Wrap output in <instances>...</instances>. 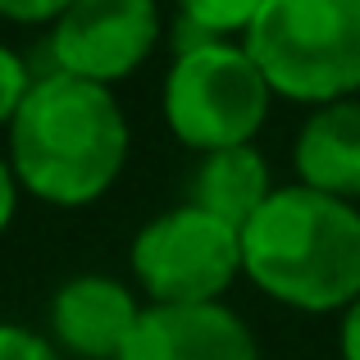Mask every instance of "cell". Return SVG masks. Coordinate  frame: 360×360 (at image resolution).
Segmentation results:
<instances>
[{"label":"cell","mask_w":360,"mask_h":360,"mask_svg":"<svg viewBox=\"0 0 360 360\" xmlns=\"http://www.w3.org/2000/svg\"><path fill=\"white\" fill-rule=\"evenodd\" d=\"M128 160V119L110 87L73 73H46L9 123L18 187L46 205H91L115 187Z\"/></svg>","instance_id":"obj_1"},{"label":"cell","mask_w":360,"mask_h":360,"mask_svg":"<svg viewBox=\"0 0 360 360\" xmlns=\"http://www.w3.org/2000/svg\"><path fill=\"white\" fill-rule=\"evenodd\" d=\"M242 274L278 306L324 315L360 297V214L310 187H278L242 229Z\"/></svg>","instance_id":"obj_2"},{"label":"cell","mask_w":360,"mask_h":360,"mask_svg":"<svg viewBox=\"0 0 360 360\" xmlns=\"http://www.w3.org/2000/svg\"><path fill=\"white\" fill-rule=\"evenodd\" d=\"M242 46L274 96L347 101L360 87V0H264Z\"/></svg>","instance_id":"obj_3"},{"label":"cell","mask_w":360,"mask_h":360,"mask_svg":"<svg viewBox=\"0 0 360 360\" xmlns=\"http://www.w3.org/2000/svg\"><path fill=\"white\" fill-rule=\"evenodd\" d=\"M269 82L233 41H201L178 51L165 78V123L192 150L251 146L269 115Z\"/></svg>","instance_id":"obj_4"},{"label":"cell","mask_w":360,"mask_h":360,"mask_svg":"<svg viewBox=\"0 0 360 360\" xmlns=\"http://www.w3.org/2000/svg\"><path fill=\"white\" fill-rule=\"evenodd\" d=\"M132 274L150 306H210L242 274V229L192 201L174 205L132 238Z\"/></svg>","instance_id":"obj_5"},{"label":"cell","mask_w":360,"mask_h":360,"mask_svg":"<svg viewBox=\"0 0 360 360\" xmlns=\"http://www.w3.org/2000/svg\"><path fill=\"white\" fill-rule=\"evenodd\" d=\"M160 41L155 0H73L51 32L55 73H73L87 82L128 78L146 64Z\"/></svg>","instance_id":"obj_6"},{"label":"cell","mask_w":360,"mask_h":360,"mask_svg":"<svg viewBox=\"0 0 360 360\" xmlns=\"http://www.w3.org/2000/svg\"><path fill=\"white\" fill-rule=\"evenodd\" d=\"M119 360H260L251 328L229 306H146Z\"/></svg>","instance_id":"obj_7"},{"label":"cell","mask_w":360,"mask_h":360,"mask_svg":"<svg viewBox=\"0 0 360 360\" xmlns=\"http://www.w3.org/2000/svg\"><path fill=\"white\" fill-rule=\"evenodd\" d=\"M137 297L123 283L101 278V274H82L69 278L51 301V333L64 352L82 360H119L128 338L141 324Z\"/></svg>","instance_id":"obj_8"},{"label":"cell","mask_w":360,"mask_h":360,"mask_svg":"<svg viewBox=\"0 0 360 360\" xmlns=\"http://www.w3.org/2000/svg\"><path fill=\"white\" fill-rule=\"evenodd\" d=\"M301 187L333 201H360V101L319 105L297 132Z\"/></svg>","instance_id":"obj_9"},{"label":"cell","mask_w":360,"mask_h":360,"mask_svg":"<svg viewBox=\"0 0 360 360\" xmlns=\"http://www.w3.org/2000/svg\"><path fill=\"white\" fill-rule=\"evenodd\" d=\"M274 192L278 187L269 183V165L255 146L210 150L192 178V205H201L205 214L233 224V229H246Z\"/></svg>","instance_id":"obj_10"},{"label":"cell","mask_w":360,"mask_h":360,"mask_svg":"<svg viewBox=\"0 0 360 360\" xmlns=\"http://www.w3.org/2000/svg\"><path fill=\"white\" fill-rule=\"evenodd\" d=\"M178 9H183V27H192L196 37H210V41H224L233 32L246 37L264 0H178Z\"/></svg>","instance_id":"obj_11"},{"label":"cell","mask_w":360,"mask_h":360,"mask_svg":"<svg viewBox=\"0 0 360 360\" xmlns=\"http://www.w3.org/2000/svg\"><path fill=\"white\" fill-rule=\"evenodd\" d=\"M32 73H27V64H23V55L18 51H9V46H0V123H14L18 115V105L27 101V91H32Z\"/></svg>","instance_id":"obj_12"},{"label":"cell","mask_w":360,"mask_h":360,"mask_svg":"<svg viewBox=\"0 0 360 360\" xmlns=\"http://www.w3.org/2000/svg\"><path fill=\"white\" fill-rule=\"evenodd\" d=\"M0 360H64L46 338L23 324H0Z\"/></svg>","instance_id":"obj_13"},{"label":"cell","mask_w":360,"mask_h":360,"mask_svg":"<svg viewBox=\"0 0 360 360\" xmlns=\"http://www.w3.org/2000/svg\"><path fill=\"white\" fill-rule=\"evenodd\" d=\"M73 0H0V18L9 23H55Z\"/></svg>","instance_id":"obj_14"},{"label":"cell","mask_w":360,"mask_h":360,"mask_svg":"<svg viewBox=\"0 0 360 360\" xmlns=\"http://www.w3.org/2000/svg\"><path fill=\"white\" fill-rule=\"evenodd\" d=\"M14 210H18V178H14V165L0 155V233L9 229Z\"/></svg>","instance_id":"obj_15"},{"label":"cell","mask_w":360,"mask_h":360,"mask_svg":"<svg viewBox=\"0 0 360 360\" xmlns=\"http://www.w3.org/2000/svg\"><path fill=\"white\" fill-rule=\"evenodd\" d=\"M342 360H360V297L342 315Z\"/></svg>","instance_id":"obj_16"}]
</instances>
